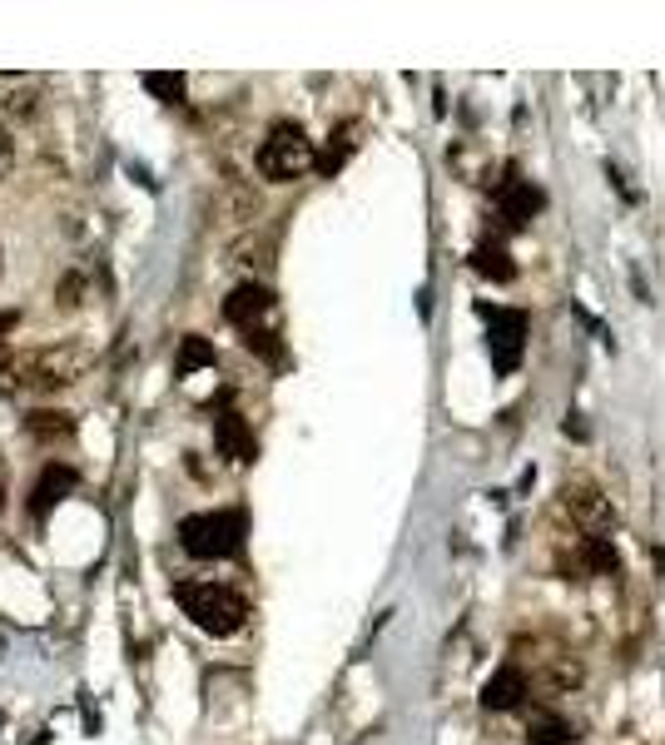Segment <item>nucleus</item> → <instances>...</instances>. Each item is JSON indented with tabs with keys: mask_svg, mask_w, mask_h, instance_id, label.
<instances>
[{
	"mask_svg": "<svg viewBox=\"0 0 665 745\" xmlns=\"http://www.w3.org/2000/svg\"><path fill=\"white\" fill-rule=\"evenodd\" d=\"M174 601L179 611L209 631V636H234L244 621H249V601L234 592V587H219V582H179L174 587Z\"/></svg>",
	"mask_w": 665,
	"mask_h": 745,
	"instance_id": "f257e3e1",
	"label": "nucleus"
},
{
	"mask_svg": "<svg viewBox=\"0 0 665 745\" xmlns=\"http://www.w3.org/2000/svg\"><path fill=\"white\" fill-rule=\"evenodd\" d=\"M244 532H249L244 512H199L179 522V547L199 562H219L244 547Z\"/></svg>",
	"mask_w": 665,
	"mask_h": 745,
	"instance_id": "f03ea898",
	"label": "nucleus"
},
{
	"mask_svg": "<svg viewBox=\"0 0 665 745\" xmlns=\"http://www.w3.org/2000/svg\"><path fill=\"white\" fill-rule=\"evenodd\" d=\"M303 169H313V140H308L293 120L273 125V130H268V140L259 145V174H264V179H278V184H288V179H298Z\"/></svg>",
	"mask_w": 665,
	"mask_h": 745,
	"instance_id": "7ed1b4c3",
	"label": "nucleus"
},
{
	"mask_svg": "<svg viewBox=\"0 0 665 745\" xmlns=\"http://www.w3.org/2000/svg\"><path fill=\"white\" fill-rule=\"evenodd\" d=\"M477 313L492 323V333H487L492 368L497 373H512L522 363V348H527V313L522 308H497V303H477Z\"/></svg>",
	"mask_w": 665,
	"mask_h": 745,
	"instance_id": "20e7f679",
	"label": "nucleus"
},
{
	"mask_svg": "<svg viewBox=\"0 0 665 745\" xmlns=\"http://www.w3.org/2000/svg\"><path fill=\"white\" fill-rule=\"evenodd\" d=\"M497 209H502V219H507V229H527L532 224V214L541 209V189H536L532 179H502L497 184Z\"/></svg>",
	"mask_w": 665,
	"mask_h": 745,
	"instance_id": "39448f33",
	"label": "nucleus"
},
{
	"mask_svg": "<svg viewBox=\"0 0 665 745\" xmlns=\"http://www.w3.org/2000/svg\"><path fill=\"white\" fill-rule=\"evenodd\" d=\"M268 313H273V294H268L264 284H239L234 294L224 298V318H229V323H239L244 333H254Z\"/></svg>",
	"mask_w": 665,
	"mask_h": 745,
	"instance_id": "423d86ee",
	"label": "nucleus"
},
{
	"mask_svg": "<svg viewBox=\"0 0 665 745\" xmlns=\"http://www.w3.org/2000/svg\"><path fill=\"white\" fill-rule=\"evenodd\" d=\"M65 492H75V467H65V462H50V467L35 477V492H30V517H35V522H45Z\"/></svg>",
	"mask_w": 665,
	"mask_h": 745,
	"instance_id": "0eeeda50",
	"label": "nucleus"
},
{
	"mask_svg": "<svg viewBox=\"0 0 665 745\" xmlns=\"http://www.w3.org/2000/svg\"><path fill=\"white\" fill-rule=\"evenodd\" d=\"M214 443L229 462H254L259 457V443H254V428L239 418V413H219L214 418Z\"/></svg>",
	"mask_w": 665,
	"mask_h": 745,
	"instance_id": "6e6552de",
	"label": "nucleus"
},
{
	"mask_svg": "<svg viewBox=\"0 0 665 745\" xmlns=\"http://www.w3.org/2000/svg\"><path fill=\"white\" fill-rule=\"evenodd\" d=\"M522 696H527V676H522L517 666H502V671L487 676V686H482V706H487V711H512Z\"/></svg>",
	"mask_w": 665,
	"mask_h": 745,
	"instance_id": "1a4fd4ad",
	"label": "nucleus"
},
{
	"mask_svg": "<svg viewBox=\"0 0 665 745\" xmlns=\"http://www.w3.org/2000/svg\"><path fill=\"white\" fill-rule=\"evenodd\" d=\"M472 269H477L482 279H492V284H512V279H517V264H512L507 244H497V239H482V244L472 249Z\"/></svg>",
	"mask_w": 665,
	"mask_h": 745,
	"instance_id": "9d476101",
	"label": "nucleus"
},
{
	"mask_svg": "<svg viewBox=\"0 0 665 745\" xmlns=\"http://www.w3.org/2000/svg\"><path fill=\"white\" fill-rule=\"evenodd\" d=\"M25 433L40 438V443H65V438H75V418L70 413H55V408H35L25 418Z\"/></svg>",
	"mask_w": 665,
	"mask_h": 745,
	"instance_id": "9b49d317",
	"label": "nucleus"
},
{
	"mask_svg": "<svg viewBox=\"0 0 665 745\" xmlns=\"http://www.w3.org/2000/svg\"><path fill=\"white\" fill-rule=\"evenodd\" d=\"M566 507H571L586 527H606V522H611L606 497H601V492H591V487H566Z\"/></svg>",
	"mask_w": 665,
	"mask_h": 745,
	"instance_id": "f8f14e48",
	"label": "nucleus"
},
{
	"mask_svg": "<svg viewBox=\"0 0 665 745\" xmlns=\"http://www.w3.org/2000/svg\"><path fill=\"white\" fill-rule=\"evenodd\" d=\"M576 741V726L561 721V716H536L527 726V745H571Z\"/></svg>",
	"mask_w": 665,
	"mask_h": 745,
	"instance_id": "ddd939ff",
	"label": "nucleus"
},
{
	"mask_svg": "<svg viewBox=\"0 0 665 745\" xmlns=\"http://www.w3.org/2000/svg\"><path fill=\"white\" fill-rule=\"evenodd\" d=\"M209 363H214V343L199 338V333H189V338L179 343V363H174V373L189 378V373H199V368H209Z\"/></svg>",
	"mask_w": 665,
	"mask_h": 745,
	"instance_id": "4468645a",
	"label": "nucleus"
},
{
	"mask_svg": "<svg viewBox=\"0 0 665 745\" xmlns=\"http://www.w3.org/2000/svg\"><path fill=\"white\" fill-rule=\"evenodd\" d=\"M353 135H358V125H338V135H333L338 145H328V154H313V164H318L323 174H338V169H343V159H348L353 145H358Z\"/></svg>",
	"mask_w": 665,
	"mask_h": 745,
	"instance_id": "2eb2a0df",
	"label": "nucleus"
},
{
	"mask_svg": "<svg viewBox=\"0 0 665 745\" xmlns=\"http://www.w3.org/2000/svg\"><path fill=\"white\" fill-rule=\"evenodd\" d=\"M144 90L159 95L164 105H179V100H184V75H174V70H154V75H144Z\"/></svg>",
	"mask_w": 665,
	"mask_h": 745,
	"instance_id": "dca6fc26",
	"label": "nucleus"
},
{
	"mask_svg": "<svg viewBox=\"0 0 665 745\" xmlns=\"http://www.w3.org/2000/svg\"><path fill=\"white\" fill-rule=\"evenodd\" d=\"M581 557H586V567H596V572H606V577L621 567V562H616V547H611L606 537H586V542H581Z\"/></svg>",
	"mask_w": 665,
	"mask_h": 745,
	"instance_id": "f3484780",
	"label": "nucleus"
},
{
	"mask_svg": "<svg viewBox=\"0 0 665 745\" xmlns=\"http://www.w3.org/2000/svg\"><path fill=\"white\" fill-rule=\"evenodd\" d=\"M244 343H249V348H254L259 358H268V363H278V358H283V348H278V338H273L268 328H254V333H249Z\"/></svg>",
	"mask_w": 665,
	"mask_h": 745,
	"instance_id": "a211bd4d",
	"label": "nucleus"
},
{
	"mask_svg": "<svg viewBox=\"0 0 665 745\" xmlns=\"http://www.w3.org/2000/svg\"><path fill=\"white\" fill-rule=\"evenodd\" d=\"M80 298H85V279H80V274H70V279L60 284V308H75Z\"/></svg>",
	"mask_w": 665,
	"mask_h": 745,
	"instance_id": "6ab92c4d",
	"label": "nucleus"
},
{
	"mask_svg": "<svg viewBox=\"0 0 665 745\" xmlns=\"http://www.w3.org/2000/svg\"><path fill=\"white\" fill-rule=\"evenodd\" d=\"M15 323H20V313H0V343H5V333H10Z\"/></svg>",
	"mask_w": 665,
	"mask_h": 745,
	"instance_id": "aec40b11",
	"label": "nucleus"
},
{
	"mask_svg": "<svg viewBox=\"0 0 665 745\" xmlns=\"http://www.w3.org/2000/svg\"><path fill=\"white\" fill-rule=\"evenodd\" d=\"M5 164H10V135L0 130V169H5Z\"/></svg>",
	"mask_w": 665,
	"mask_h": 745,
	"instance_id": "412c9836",
	"label": "nucleus"
},
{
	"mask_svg": "<svg viewBox=\"0 0 665 745\" xmlns=\"http://www.w3.org/2000/svg\"><path fill=\"white\" fill-rule=\"evenodd\" d=\"M10 363H15V358H10V348H5V343H0V378H5V373H10Z\"/></svg>",
	"mask_w": 665,
	"mask_h": 745,
	"instance_id": "4be33fe9",
	"label": "nucleus"
},
{
	"mask_svg": "<svg viewBox=\"0 0 665 745\" xmlns=\"http://www.w3.org/2000/svg\"><path fill=\"white\" fill-rule=\"evenodd\" d=\"M0 512H5V482H0Z\"/></svg>",
	"mask_w": 665,
	"mask_h": 745,
	"instance_id": "5701e85b",
	"label": "nucleus"
},
{
	"mask_svg": "<svg viewBox=\"0 0 665 745\" xmlns=\"http://www.w3.org/2000/svg\"><path fill=\"white\" fill-rule=\"evenodd\" d=\"M0 472H5V462H0Z\"/></svg>",
	"mask_w": 665,
	"mask_h": 745,
	"instance_id": "b1692460",
	"label": "nucleus"
}]
</instances>
